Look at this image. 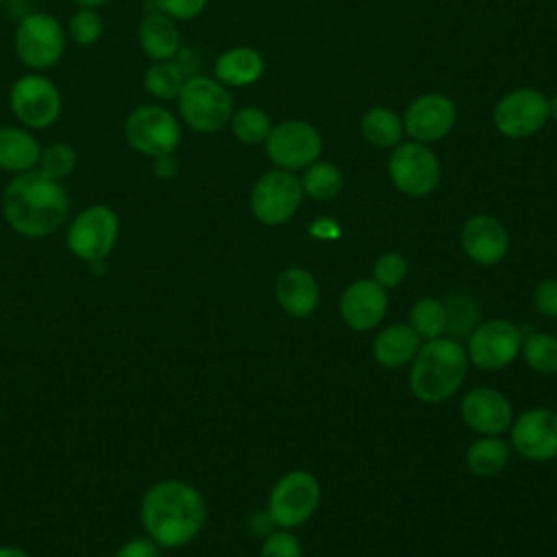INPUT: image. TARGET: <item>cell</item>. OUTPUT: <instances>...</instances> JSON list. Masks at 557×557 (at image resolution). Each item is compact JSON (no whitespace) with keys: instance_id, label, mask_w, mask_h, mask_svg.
Segmentation results:
<instances>
[{"instance_id":"38","label":"cell","mask_w":557,"mask_h":557,"mask_svg":"<svg viewBox=\"0 0 557 557\" xmlns=\"http://www.w3.org/2000/svg\"><path fill=\"white\" fill-rule=\"evenodd\" d=\"M533 305L542 315L557 318V278H544L535 285Z\"/></svg>"},{"instance_id":"22","label":"cell","mask_w":557,"mask_h":557,"mask_svg":"<svg viewBox=\"0 0 557 557\" xmlns=\"http://www.w3.org/2000/svg\"><path fill=\"white\" fill-rule=\"evenodd\" d=\"M41 144L26 126H0V170L22 174L37 168Z\"/></svg>"},{"instance_id":"18","label":"cell","mask_w":557,"mask_h":557,"mask_svg":"<svg viewBox=\"0 0 557 557\" xmlns=\"http://www.w3.org/2000/svg\"><path fill=\"white\" fill-rule=\"evenodd\" d=\"M455 124V104L442 94H426L413 100L405 113L407 133L420 144L442 139Z\"/></svg>"},{"instance_id":"44","label":"cell","mask_w":557,"mask_h":557,"mask_svg":"<svg viewBox=\"0 0 557 557\" xmlns=\"http://www.w3.org/2000/svg\"><path fill=\"white\" fill-rule=\"evenodd\" d=\"M2 2H4V0H0V4H2Z\"/></svg>"},{"instance_id":"42","label":"cell","mask_w":557,"mask_h":557,"mask_svg":"<svg viewBox=\"0 0 557 557\" xmlns=\"http://www.w3.org/2000/svg\"><path fill=\"white\" fill-rule=\"evenodd\" d=\"M78 7H85V9H98V7H104L109 4L111 0H74Z\"/></svg>"},{"instance_id":"25","label":"cell","mask_w":557,"mask_h":557,"mask_svg":"<svg viewBox=\"0 0 557 557\" xmlns=\"http://www.w3.org/2000/svg\"><path fill=\"white\" fill-rule=\"evenodd\" d=\"M511 448L496 435H483L474 440L466 450V463L476 476H496L509 461Z\"/></svg>"},{"instance_id":"35","label":"cell","mask_w":557,"mask_h":557,"mask_svg":"<svg viewBox=\"0 0 557 557\" xmlns=\"http://www.w3.org/2000/svg\"><path fill=\"white\" fill-rule=\"evenodd\" d=\"M407 276V261L398 252H383L372 265V281L379 283L383 289L396 287Z\"/></svg>"},{"instance_id":"34","label":"cell","mask_w":557,"mask_h":557,"mask_svg":"<svg viewBox=\"0 0 557 557\" xmlns=\"http://www.w3.org/2000/svg\"><path fill=\"white\" fill-rule=\"evenodd\" d=\"M102 30H104L102 15L96 9H85V7H78V11L70 17V24H67V35L78 46L96 44L102 37Z\"/></svg>"},{"instance_id":"19","label":"cell","mask_w":557,"mask_h":557,"mask_svg":"<svg viewBox=\"0 0 557 557\" xmlns=\"http://www.w3.org/2000/svg\"><path fill=\"white\" fill-rule=\"evenodd\" d=\"M461 248L474 263L494 265L507 255L509 237L496 218L479 213L463 224Z\"/></svg>"},{"instance_id":"3","label":"cell","mask_w":557,"mask_h":557,"mask_svg":"<svg viewBox=\"0 0 557 557\" xmlns=\"http://www.w3.org/2000/svg\"><path fill=\"white\" fill-rule=\"evenodd\" d=\"M466 370L468 355L459 342L450 337L426 339L411 361L409 387L422 403H442L461 387Z\"/></svg>"},{"instance_id":"39","label":"cell","mask_w":557,"mask_h":557,"mask_svg":"<svg viewBox=\"0 0 557 557\" xmlns=\"http://www.w3.org/2000/svg\"><path fill=\"white\" fill-rule=\"evenodd\" d=\"M161 550L163 548L157 542H152L148 535H139L120 544L113 557H163Z\"/></svg>"},{"instance_id":"6","label":"cell","mask_w":557,"mask_h":557,"mask_svg":"<svg viewBox=\"0 0 557 557\" xmlns=\"http://www.w3.org/2000/svg\"><path fill=\"white\" fill-rule=\"evenodd\" d=\"M178 111L189 128L198 133H215L231 122L233 98L220 81L189 76L178 94Z\"/></svg>"},{"instance_id":"23","label":"cell","mask_w":557,"mask_h":557,"mask_svg":"<svg viewBox=\"0 0 557 557\" xmlns=\"http://www.w3.org/2000/svg\"><path fill=\"white\" fill-rule=\"evenodd\" d=\"M420 346L422 339L409 324H392L376 335L372 352L383 368H403L413 361Z\"/></svg>"},{"instance_id":"2","label":"cell","mask_w":557,"mask_h":557,"mask_svg":"<svg viewBox=\"0 0 557 557\" xmlns=\"http://www.w3.org/2000/svg\"><path fill=\"white\" fill-rule=\"evenodd\" d=\"M2 215L11 231L26 239H44L65 226L70 196L61 181L37 168L13 174L2 191Z\"/></svg>"},{"instance_id":"40","label":"cell","mask_w":557,"mask_h":557,"mask_svg":"<svg viewBox=\"0 0 557 557\" xmlns=\"http://www.w3.org/2000/svg\"><path fill=\"white\" fill-rule=\"evenodd\" d=\"M154 161V174L161 176V178H170L176 174V161L172 159V154H165V157H157L152 159Z\"/></svg>"},{"instance_id":"27","label":"cell","mask_w":557,"mask_h":557,"mask_svg":"<svg viewBox=\"0 0 557 557\" xmlns=\"http://www.w3.org/2000/svg\"><path fill=\"white\" fill-rule=\"evenodd\" d=\"M446 311V329L444 333L450 335V339H468L470 333L479 324V307L468 294H450L444 300Z\"/></svg>"},{"instance_id":"16","label":"cell","mask_w":557,"mask_h":557,"mask_svg":"<svg viewBox=\"0 0 557 557\" xmlns=\"http://www.w3.org/2000/svg\"><path fill=\"white\" fill-rule=\"evenodd\" d=\"M463 422L479 435H500L513 422L509 400L492 387H474L461 400Z\"/></svg>"},{"instance_id":"20","label":"cell","mask_w":557,"mask_h":557,"mask_svg":"<svg viewBox=\"0 0 557 557\" xmlns=\"http://www.w3.org/2000/svg\"><path fill=\"white\" fill-rule=\"evenodd\" d=\"M276 300L292 318H307L320 302L315 278L302 268H287L276 278Z\"/></svg>"},{"instance_id":"14","label":"cell","mask_w":557,"mask_h":557,"mask_svg":"<svg viewBox=\"0 0 557 557\" xmlns=\"http://www.w3.org/2000/svg\"><path fill=\"white\" fill-rule=\"evenodd\" d=\"M513 450L529 461H550L557 457V413L544 407L529 409L511 422Z\"/></svg>"},{"instance_id":"26","label":"cell","mask_w":557,"mask_h":557,"mask_svg":"<svg viewBox=\"0 0 557 557\" xmlns=\"http://www.w3.org/2000/svg\"><path fill=\"white\" fill-rule=\"evenodd\" d=\"M141 81L146 91L157 100H172V98H178L187 78L183 74V67L172 59H168V61H152L146 67Z\"/></svg>"},{"instance_id":"41","label":"cell","mask_w":557,"mask_h":557,"mask_svg":"<svg viewBox=\"0 0 557 557\" xmlns=\"http://www.w3.org/2000/svg\"><path fill=\"white\" fill-rule=\"evenodd\" d=\"M0 557H30L24 548L13 546V544H2L0 546Z\"/></svg>"},{"instance_id":"8","label":"cell","mask_w":557,"mask_h":557,"mask_svg":"<svg viewBox=\"0 0 557 557\" xmlns=\"http://www.w3.org/2000/svg\"><path fill=\"white\" fill-rule=\"evenodd\" d=\"M320 505V483L307 470H292L283 474L270 492L268 518L281 529L305 524Z\"/></svg>"},{"instance_id":"33","label":"cell","mask_w":557,"mask_h":557,"mask_svg":"<svg viewBox=\"0 0 557 557\" xmlns=\"http://www.w3.org/2000/svg\"><path fill=\"white\" fill-rule=\"evenodd\" d=\"M231 128L235 137L244 144L265 141L272 131L270 117L257 107H244L235 115H231Z\"/></svg>"},{"instance_id":"24","label":"cell","mask_w":557,"mask_h":557,"mask_svg":"<svg viewBox=\"0 0 557 557\" xmlns=\"http://www.w3.org/2000/svg\"><path fill=\"white\" fill-rule=\"evenodd\" d=\"M263 74V59L252 48H231L215 61V76L222 85L244 87Z\"/></svg>"},{"instance_id":"37","label":"cell","mask_w":557,"mask_h":557,"mask_svg":"<svg viewBox=\"0 0 557 557\" xmlns=\"http://www.w3.org/2000/svg\"><path fill=\"white\" fill-rule=\"evenodd\" d=\"M209 0H157V7L161 13H165L172 20H194L205 11Z\"/></svg>"},{"instance_id":"29","label":"cell","mask_w":557,"mask_h":557,"mask_svg":"<svg viewBox=\"0 0 557 557\" xmlns=\"http://www.w3.org/2000/svg\"><path fill=\"white\" fill-rule=\"evenodd\" d=\"M409 326L418 333L420 339L442 337L444 329H446L444 302L433 298V296L418 298L411 307V313H409Z\"/></svg>"},{"instance_id":"11","label":"cell","mask_w":557,"mask_h":557,"mask_svg":"<svg viewBox=\"0 0 557 557\" xmlns=\"http://www.w3.org/2000/svg\"><path fill=\"white\" fill-rule=\"evenodd\" d=\"M522 333L509 320H487L476 324V329L468 337V361H472L481 370H500L509 366L520 348Z\"/></svg>"},{"instance_id":"28","label":"cell","mask_w":557,"mask_h":557,"mask_svg":"<svg viewBox=\"0 0 557 557\" xmlns=\"http://www.w3.org/2000/svg\"><path fill=\"white\" fill-rule=\"evenodd\" d=\"M363 137L374 146H394L403 139V122L385 107L370 109L361 120Z\"/></svg>"},{"instance_id":"5","label":"cell","mask_w":557,"mask_h":557,"mask_svg":"<svg viewBox=\"0 0 557 557\" xmlns=\"http://www.w3.org/2000/svg\"><path fill=\"white\" fill-rule=\"evenodd\" d=\"M65 44L67 33L63 24L44 11L24 15L13 35L17 59L33 72L54 67L65 52Z\"/></svg>"},{"instance_id":"36","label":"cell","mask_w":557,"mask_h":557,"mask_svg":"<svg viewBox=\"0 0 557 557\" xmlns=\"http://www.w3.org/2000/svg\"><path fill=\"white\" fill-rule=\"evenodd\" d=\"M259 557H302L300 540L289 529L274 531L265 537Z\"/></svg>"},{"instance_id":"10","label":"cell","mask_w":557,"mask_h":557,"mask_svg":"<svg viewBox=\"0 0 557 557\" xmlns=\"http://www.w3.org/2000/svg\"><path fill=\"white\" fill-rule=\"evenodd\" d=\"M302 200V183L287 170H272L259 176L250 194L252 215L268 226L287 222Z\"/></svg>"},{"instance_id":"9","label":"cell","mask_w":557,"mask_h":557,"mask_svg":"<svg viewBox=\"0 0 557 557\" xmlns=\"http://www.w3.org/2000/svg\"><path fill=\"white\" fill-rule=\"evenodd\" d=\"M9 107L22 126L41 131L59 120L61 94L48 76L41 72H28L11 85Z\"/></svg>"},{"instance_id":"17","label":"cell","mask_w":557,"mask_h":557,"mask_svg":"<svg viewBox=\"0 0 557 557\" xmlns=\"http://www.w3.org/2000/svg\"><path fill=\"white\" fill-rule=\"evenodd\" d=\"M387 311V294L372 278L352 281L339 300L342 320L352 331H370L374 329Z\"/></svg>"},{"instance_id":"12","label":"cell","mask_w":557,"mask_h":557,"mask_svg":"<svg viewBox=\"0 0 557 557\" xmlns=\"http://www.w3.org/2000/svg\"><path fill=\"white\" fill-rule=\"evenodd\" d=\"M392 183L407 196H426L440 183V161L420 141L403 144L389 159Z\"/></svg>"},{"instance_id":"15","label":"cell","mask_w":557,"mask_h":557,"mask_svg":"<svg viewBox=\"0 0 557 557\" xmlns=\"http://www.w3.org/2000/svg\"><path fill=\"white\" fill-rule=\"evenodd\" d=\"M548 120V100L535 89H516L494 109V124L507 137H529Z\"/></svg>"},{"instance_id":"1","label":"cell","mask_w":557,"mask_h":557,"mask_svg":"<svg viewBox=\"0 0 557 557\" xmlns=\"http://www.w3.org/2000/svg\"><path fill=\"white\" fill-rule=\"evenodd\" d=\"M139 520L146 535L161 548H181L200 535L207 522V503L191 483L163 479L144 492Z\"/></svg>"},{"instance_id":"4","label":"cell","mask_w":557,"mask_h":557,"mask_svg":"<svg viewBox=\"0 0 557 557\" xmlns=\"http://www.w3.org/2000/svg\"><path fill=\"white\" fill-rule=\"evenodd\" d=\"M120 237V218L109 205H89L78 211L65 228L67 250L94 265L104 263Z\"/></svg>"},{"instance_id":"21","label":"cell","mask_w":557,"mask_h":557,"mask_svg":"<svg viewBox=\"0 0 557 557\" xmlns=\"http://www.w3.org/2000/svg\"><path fill=\"white\" fill-rule=\"evenodd\" d=\"M137 41L152 61L174 59L181 50V33L174 20L161 11L144 15L137 28Z\"/></svg>"},{"instance_id":"43","label":"cell","mask_w":557,"mask_h":557,"mask_svg":"<svg viewBox=\"0 0 557 557\" xmlns=\"http://www.w3.org/2000/svg\"><path fill=\"white\" fill-rule=\"evenodd\" d=\"M548 113H555L557 115V98L553 102H548Z\"/></svg>"},{"instance_id":"31","label":"cell","mask_w":557,"mask_h":557,"mask_svg":"<svg viewBox=\"0 0 557 557\" xmlns=\"http://www.w3.org/2000/svg\"><path fill=\"white\" fill-rule=\"evenodd\" d=\"M302 183V191L315 200H333L344 185L342 172L333 163H313L307 172Z\"/></svg>"},{"instance_id":"7","label":"cell","mask_w":557,"mask_h":557,"mask_svg":"<svg viewBox=\"0 0 557 557\" xmlns=\"http://www.w3.org/2000/svg\"><path fill=\"white\" fill-rule=\"evenodd\" d=\"M124 137L135 152L157 159L174 154L181 144V124L165 107L141 104L124 120Z\"/></svg>"},{"instance_id":"30","label":"cell","mask_w":557,"mask_h":557,"mask_svg":"<svg viewBox=\"0 0 557 557\" xmlns=\"http://www.w3.org/2000/svg\"><path fill=\"white\" fill-rule=\"evenodd\" d=\"M522 355L531 370L540 374H557V337L548 333H533L522 339Z\"/></svg>"},{"instance_id":"13","label":"cell","mask_w":557,"mask_h":557,"mask_svg":"<svg viewBox=\"0 0 557 557\" xmlns=\"http://www.w3.org/2000/svg\"><path fill=\"white\" fill-rule=\"evenodd\" d=\"M265 150L276 165L285 170H298L311 165L320 157L322 139L311 124L292 120L272 126L265 139Z\"/></svg>"},{"instance_id":"32","label":"cell","mask_w":557,"mask_h":557,"mask_svg":"<svg viewBox=\"0 0 557 557\" xmlns=\"http://www.w3.org/2000/svg\"><path fill=\"white\" fill-rule=\"evenodd\" d=\"M76 168V150L65 141H52L41 148L37 170L54 181H65Z\"/></svg>"}]
</instances>
